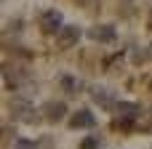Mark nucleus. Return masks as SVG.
<instances>
[{"mask_svg": "<svg viewBox=\"0 0 152 149\" xmlns=\"http://www.w3.org/2000/svg\"><path fill=\"white\" fill-rule=\"evenodd\" d=\"M40 29H43L45 35L61 32V29H64V19H61V13H59V11H45V13L40 16Z\"/></svg>", "mask_w": 152, "mask_h": 149, "instance_id": "nucleus-1", "label": "nucleus"}, {"mask_svg": "<svg viewBox=\"0 0 152 149\" xmlns=\"http://www.w3.org/2000/svg\"><path fill=\"white\" fill-rule=\"evenodd\" d=\"M88 37L96 40V43H112V40L118 37V32H115V27H110V24H96V27L88 29Z\"/></svg>", "mask_w": 152, "mask_h": 149, "instance_id": "nucleus-2", "label": "nucleus"}, {"mask_svg": "<svg viewBox=\"0 0 152 149\" xmlns=\"http://www.w3.org/2000/svg\"><path fill=\"white\" fill-rule=\"evenodd\" d=\"M8 109H11V115H13L16 120H32V112H35V107H32L27 99H13V101L8 104Z\"/></svg>", "mask_w": 152, "mask_h": 149, "instance_id": "nucleus-3", "label": "nucleus"}, {"mask_svg": "<svg viewBox=\"0 0 152 149\" xmlns=\"http://www.w3.org/2000/svg\"><path fill=\"white\" fill-rule=\"evenodd\" d=\"M94 125H96V117L88 109H77L69 117V128H94Z\"/></svg>", "mask_w": 152, "mask_h": 149, "instance_id": "nucleus-4", "label": "nucleus"}, {"mask_svg": "<svg viewBox=\"0 0 152 149\" xmlns=\"http://www.w3.org/2000/svg\"><path fill=\"white\" fill-rule=\"evenodd\" d=\"M77 40H80V27H72V24H69V27H64V29L59 32V45H61V48H72Z\"/></svg>", "mask_w": 152, "mask_h": 149, "instance_id": "nucleus-5", "label": "nucleus"}, {"mask_svg": "<svg viewBox=\"0 0 152 149\" xmlns=\"http://www.w3.org/2000/svg\"><path fill=\"white\" fill-rule=\"evenodd\" d=\"M43 112H45L51 120H61L64 112H67V107H64V101H45V104H43Z\"/></svg>", "mask_w": 152, "mask_h": 149, "instance_id": "nucleus-6", "label": "nucleus"}, {"mask_svg": "<svg viewBox=\"0 0 152 149\" xmlns=\"http://www.w3.org/2000/svg\"><path fill=\"white\" fill-rule=\"evenodd\" d=\"M91 96H94L102 107H118L115 93H110V91H104V88H91Z\"/></svg>", "mask_w": 152, "mask_h": 149, "instance_id": "nucleus-7", "label": "nucleus"}, {"mask_svg": "<svg viewBox=\"0 0 152 149\" xmlns=\"http://www.w3.org/2000/svg\"><path fill=\"white\" fill-rule=\"evenodd\" d=\"M61 88H67L69 93H77V88H80V85L75 83V77H69V75H64V77H61Z\"/></svg>", "mask_w": 152, "mask_h": 149, "instance_id": "nucleus-8", "label": "nucleus"}, {"mask_svg": "<svg viewBox=\"0 0 152 149\" xmlns=\"http://www.w3.org/2000/svg\"><path fill=\"white\" fill-rule=\"evenodd\" d=\"M13 149H35V144H32V141H27V139H19Z\"/></svg>", "mask_w": 152, "mask_h": 149, "instance_id": "nucleus-9", "label": "nucleus"}, {"mask_svg": "<svg viewBox=\"0 0 152 149\" xmlns=\"http://www.w3.org/2000/svg\"><path fill=\"white\" fill-rule=\"evenodd\" d=\"M96 147H99V141H96V139H86V141L80 144V149H96Z\"/></svg>", "mask_w": 152, "mask_h": 149, "instance_id": "nucleus-10", "label": "nucleus"}, {"mask_svg": "<svg viewBox=\"0 0 152 149\" xmlns=\"http://www.w3.org/2000/svg\"><path fill=\"white\" fill-rule=\"evenodd\" d=\"M80 5H96V0H77Z\"/></svg>", "mask_w": 152, "mask_h": 149, "instance_id": "nucleus-11", "label": "nucleus"}, {"mask_svg": "<svg viewBox=\"0 0 152 149\" xmlns=\"http://www.w3.org/2000/svg\"><path fill=\"white\" fill-rule=\"evenodd\" d=\"M147 27L152 29V11H150V16H147Z\"/></svg>", "mask_w": 152, "mask_h": 149, "instance_id": "nucleus-12", "label": "nucleus"}]
</instances>
